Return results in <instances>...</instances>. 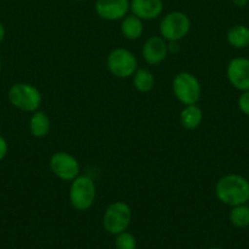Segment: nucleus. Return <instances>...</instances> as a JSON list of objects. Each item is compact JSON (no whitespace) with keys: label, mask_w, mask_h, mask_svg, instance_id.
I'll return each instance as SVG.
<instances>
[{"label":"nucleus","mask_w":249,"mask_h":249,"mask_svg":"<svg viewBox=\"0 0 249 249\" xmlns=\"http://www.w3.org/2000/svg\"><path fill=\"white\" fill-rule=\"evenodd\" d=\"M216 198L228 207L247 204L249 202V181L239 174H226L215 185Z\"/></svg>","instance_id":"obj_1"},{"label":"nucleus","mask_w":249,"mask_h":249,"mask_svg":"<svg viewBox=\"0 0 249 249\" xmlns=\"http://www.w3.org/2000/svg\"><path fill=\"white\" fill-rule=\"evenodd\" d=\"M7 100L15 108L31 113L38 111L43 102L39 89L29 83H16L12 85L7 91Z\"/></svg>","instance_id":"obj_2"},{"label":"nucleus","mask_w":249,"mask_h":249,"mask_svg":"<svg viewBox=\"0 0 249 249\" xmlns=\"http://www.w3.org/2000/svg\"><path fill=\"white\" fill-rule=\"evenodd\" d=\"M70 203L77 212H85L94 204L97 197V187L93 179L88 175H78L71 181Z\"/></svg>","instance_id":"obj_3"},{"label":"nucleus","mask_w":249,"mask_h":249,"mask_svg":"<svg viewBox=\"0 0 249 249\" xmlns=\"http://www.w3.org/2000/svg\"><path fill=\"white\" fill-rule=\"evenodd\" d=\"M132 220V209L126 202L117 201L110 204L103 215V228L110 235L127 231Z\"/></svg>","instance_id":"obj_4"},{"label":"nucleus","mask_w":249,"mask_h":249,"mask_svg":"<svg viewBox=\"0 0 249 249\" xmlns=\"http://www.w3.org/2000/svg\"><path fill=\"white\" fill-rule=\"evenodd\" d=\"M172 91L176 99L185 106L197 105L202 95V85L194 74L180 72L172 80Z\"/></svg>","instance_id":"obj_5"},{"label":"nucleus","mask_w":249,"mask_h":249,"mask_svg":"<svg viewBox=\"0 0 249 249\" xmlns=\"http://www.w3.org/2000/svg\"><path fill=\"white\" fill-rule=\"evenodd\" d=\"M106 67L112 75L120 79L131 78L138 70V60L129 50L116 48L106 57Z\"/></svg>","instance_id":"obj_6"},{"label":"nucleus","mask_w":249,"mask_h":249,"mask_svg":"<svg viewBox=\"0 0 249 249\" xmlns=\"http://www.w3.org/2000/svg\"><path fill=\"white\" fill-rule=\"evenodd\" d=\"M190 19L182 11H172L166 14L159 24L160 36L166 41H180L189 33Z\"/></svg>","instance_id":"obj_7"},{"label":"nucleus","mask_w":249,"mask_h":249,"mask_svg":"<svg viewBox=\"0 0 249 249\" xmlns=\"http://www.w3.org/2000/svg\"><path fill=\"white\" fill-rule=\"evenodd\" d=\"M49 167L53 174L62 181H72L81 172L80 163L76 157L63 151H59L51 156Z\"/></svg>","instance_id":"obj_8"},{"label":"nucleus","mask_w":249,"mask_h":249,"mask_svg":"<svg viewBox=\"0 0 249 249\" xmlns=\"http://www.w3.org/2000/svg\"><path fill=\"white\" fill-rule=\"evenodd\" d=\"M226 75L229 84L238 91L249 90V58H232L226 68Z\"/></svg>","instance_id":"obj_9"},{"label":"nucleus","mask_w":249,"mask_h":249,"mask_svg":"<svg viewBox=\"0 0 249 249\" xmlns=\"http://www.w3.org/2000/svg\"><path fill=\"white\" fill-rule=\"evenodd\" d=\"M168 55V44L163 36H150L142 46V56L148 65L156 66L166 60Z\"/></svg>","instance_id":"obj_10"},{"label":"nucleus","mask_w":249,"mask_h":249,"mask_svg":"<svg viewBox=\"0 0 249 249\" xmlns=\"http://www.w3.org/2000/svg\"><path fill=\"white\" fill-rule=\"evenodd\" d=\"M95 12L105 21H121L128 15L129 0H97Z\"/></svg>","instance_id":"obj_11"},{"label":"nucleus","mask_w":249,"mask_h":249,"mask_svg":"<svg viewBox=\"0 0 249 249\" xmlns=\"http://www.w3.org/2000/svg\"><path fill=\"white\" fill-rule=\"evenodd\" d=\"M163 10V0H129V11L143 21L158 18Z\"/></svg>","instance_id":"obj_12"},{"label":"nucleus","mask_w":249,"mask_h":249,"mask_svg":"<svg viewBox=\"0 0 249 249\" xmlns=\"http://www.w3.org/2000/svg\"><path fill=\"white\" fill-rule=\"evenodd\" d=\"M121 34L128 40H137L143 36L144 26L143 19L134 16L133 14L127 15L121 19V26H120Z\"/></svg>","instance_id":"obj_13"},{"label":"nucleus","mask_w":249,"mask_h":249,"mask_svg":"<svg viewBox=\"0 0 249 249\" xmlns=\"http://www.w3.org/2000/svg\"><path fill=\"white\" fill-rule=\"evenodd\" d=\"M29 131L32 136L37 139H43L50 131V119L43 111H36L29 118Z\"/></svg>","instance_id":"obj_14"},{"label":"nucleus","mask_w":249,"mask_h":249,"mask_svg":"<svg viewBox=\"0 0 249 249\" xmlns=\"http://www.w3.org/2000/svg\"><path fill=\"white\" fill-rule=\"evenodd\" d=\"M203 111L197 105H188L180 113V123L187 130H194L202 124Z\"/></svg>","instance_id":"obj_15"},{"label":"nucleus","mask_w":249,"mask_h":249,"mask_svg":"<svg viewBox=\"0 0 249 249\" xmlns=\"http://www.w3.org/2000/svg\"><path fill=\"white\" fill-rule=\"evenodd\" d=\"M226 40L234 49L249 48V27L244 24L232 26L227 31Z\"/></svg>","instance_id":"obj_16"},{"label":"nucleus","mask_w":249,"mask_h":249,"mask_svg":"<svg viewBox=\"0 0 249 249\" xmlns=\"http://www.w3.org/2000/svg\"><path fill=\"white\" fill-rule=\"evenodd\" d=\"M132 82H133V87L137 91L145 94L154 89L155 78H154L153 73L146 68H138L132 75Z\"/></svg>","instance_id":"obj_17"},{"label":"nucleus","mask_w":249,"mask_h":249,"mask_svg":"<svg viewBox=\"0 0 249 249\" xmlns=\"http://www.w3.org/2000/svg\"><path fill=\"white\" fill-rule=\"evenodd\" d=\"M229 223L237 229H246L249 226V206L248 204H239L231 207L229 212Z\"/></svg>","instance_id":"obj_18"},{"label":"nucleus","mask_w":249,"mask_h":249,"mask_svg":"<svg viewBox=\"0 0 249 249\" xmlns=\"http://www.w3.org/2000/svg\"><path fill=\"white\" fill-rule=\"evenodd\" d=\"M115 248L116 249H136L137 248V241L136 237L132 235L128 231H124V232L116 235L115 238Z\"/></svg>","instance_id":"obj_19"},{"label":"nucleus","mask_w":249,"mask_h":249,"mask_svg":"<svg viewBox=\"0 0 249 249\" xmlns=\"http://www.w3.org/2000/svg\"><path fill=\"white\" fill-rule=\"evenodd\" d=\"M237 106L242 113L249 117V90L241 92L238 100H237Z\"/></svg>","instance_id":"obj_20"},{"label":"nucleus","mask_w":249,"mask_h":249,"mask_svg":"<svg viewBox=\"0 0 249 249\" xmlns=\"http://www.w3.org/2000/svg\"><path fill=\"white\" fill-rule=\"evenodd\" d=\"M7 152H9V145H7V141L0 135V162L6 157Z\"/></svg>","instance_id":"obj_21"},{"label":"nucleus","mask_w":249,"mask_h":249,"mask_svg":"<svg viewBox=\"0 0 249 249\" xmlns=\"http://www.w3.org/2000/svg\"><path fill=\"white\" fill-rule=\"evenodd\" d=\"M233 5L236 7H239V9H243L247 5L249 4V0H232Z\"/></svg>","instance_id":"obj_22"},{"label":"nucleus","mask_w":249,"mask_h":249,"mask_svg":"<svg viewBox=\"0 0 249 249\" xmlns=\"http://www.w3.org/2000/svg\"><path fill=\"white\" fill-rule=\"evenodd\" d=\"M4 39H5V27L4 24L0 22V44L4 41Z\"/></svg>","instance_id":"obj_23"},{"label":"nucleus","mask_w":249,"mask_h":249,"mask_svg":"<svg viewBox=\"0 0 249 249\" xmlns=\"http://www.w3.org/2000/svg\"><path fill=\"white\" fill-rule=\"evenodd\" d=\"M208 249H222V248H220V247H211V248H208Z\"/></svg>","instance_id":"obj_24"},{"label":"nucleus","mask_w":249,"mask_h":249,"mask_svg":"<svg viewBox=\"0 0 249 249\" xmlns=\"http://www.w3.org/2000/svg\"><path fill=\"white\" fill-rule=\"evenodd\" d=\"M0 73H1V58H0Z\"/></svg>","instance_id":"obj_25"},{"label":"nucleus","mask_w":249,"mask_h":249,"mask_svg":"<svg viewBox=\"0 0 249 249\" xmlns=\"http://www.w3.org/2000/svg\"><path fill=\"white\" fill-rule=\"evenodd\" d=\"M75 1H85V0H75Z\"/></svg>","instance_id":"obj_26"}]
</instances>
